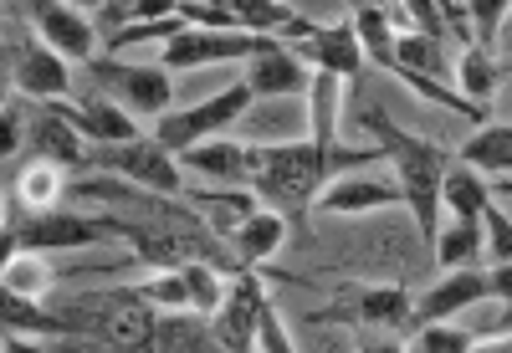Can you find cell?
Here are the masks:
<instances>
[{
	"label": "cell",
	"mask_w": 512,
	"mask_h": 353,
	"mask_svg": "<svg viewBox=\"0 0 512 353\" xmlns=\"http://www.w3.org/2000/svg\"><path fill=\"white\" fill-rule=\"evenodd\" d=\"M16 195H21V205H31V210H47V205L62 195V164H52V159L26 164L21 180H16Z\"/></svg>",
	"instance_id": "21"
},
{
	"label": "cell",
	"mask_w": 512,
	"mask_h": 353,
	"mask_svg": "<svg viewBox=\"0 0 512 353\" xmlns=\"http://www.w3.org/2000/svg\"><path fill=\"white\" fill-rule=\"evenodd\" d=\"M282 236H287V231H282V220L256 210L246 226L236 231V251H241V261H267V256L282 246Z\"/></svg>",
	"instance_id": "22"
},
{
	"label": "cell",
	"mask_w": 512,
	"mask_h": 353,
	"mask_svg": "<svg viewBox=\"0 0 512 353\" xmlns=\"http://www.w3.org/2000/svg\"><path fill=\"white\" fill-rule=\"evenodd\" d=\"M390 67H400V72H415V77H425V72H441V47H436V36H400L395 41V62Z\"/></svg>",
	"instance_id": "27"
},
{
	"label": "cell",
	"mask_w": 512,
	"mask_h": 353,
	"mask_svg": "<svg viewBox=\"0 0 512 353\" xmlns=\"http://www.w3.org/2000/svg\"><path fill=\"white\" fill-rule=\"evenodd\" d=\"M344 302L354 307V318H369V323H405V318H410V297H405L400 287L344 292Z\"/></svg>",
	"instance_id": "18"
},
{
	"label": "cell",
	"mask_w": 512,
	"mask_h": 353,
	"mask_svg": "<svg viewBox=\"0 0 512 353\" xmlns=\"http://www.w3.org/2000/svg\"><path fill=\"white\" fill-rule=\"evenodd\" d=\"M369 134L379 139V149L395 159V169H400V195H405V205L415 210V220H420V231L425 236H436V215H441V185H446V169H441V149H431L425 139H415V134H405V128H395L384 113H364L359 118Z\"/></svg>",
	"instance_id": "2"
},
{
	"label": "cell",
	"mask_w": 512,
	"mask_h": 353,
	"mask_svg": "<svg viewBox=\"0 0 512 353\" xmlns=\"http://www.w3.org/2000/svg\"><path fill=\"white\" fill-rule=\"evenodd\" d=\"M502 11H507V6H497V0H492V6H472V16L482 21V41H487V47H492V36H497V21H502Z\"/></svg>",
	"instance_id": "36"
},
{
	"label": "cell",
	"mask_w": 512,
	"mask_h": 353,
	"mask_svg": "<svg viewBox=\"0 0 512 353\" xmlns=\"http://www.w3.org/2000/svg\"><path fill=\"white\" fill-rule=\"evenodd\" d=\"M180 16H185V21H200V26H241L231 6H185Z\"/></svg>",
	"instance_id": "34"
},
{
	"label": "cell",
	"mask_w": 512,
	"mask_h": 353,
	"mask_svg": "<svg viewBox=\"0 0 512 353\" xmlns=\"http://www.w3.org/2000/svg\"><path fill=\"white\" fill-rule=\"evenodd\" d=\"M477 226H482V220H456V226L441 236V251H436V256H441V267H461V261L477 251V241H482Z\"/></svg>",
	"instance_id": "29"
},
{
	"label": "cell",
	"mask_w": 512,
	"mask_h": 353,
	"mask_svg": "<svg viewBox=\"0 0 512 353\" xmlns=\"http://www.w3.org/2000/svg\"><path fill=\"white\" fill-rule=\"evenodd\" d=\"M466 164L512 174V128H482V134L466 144Z\"/></svg>",
	"instance_id": "25"
},
{
	"label": "cell",
	"mask_w": 512,
	"mask_h": 353,
	"mask_svg": "<svg viewBox=\"0 0 512 353\" xmlns=\"http://www.w3.org/2000/svg\"><path fill=\"white\" fill-rule=\"evenodd\" d=\"M16 82L36 98H57V93H67V67H62V57L52 47H26L21 67H16Z\"/></svg>",
	"instance_id": "15"
},
{
	"label": "cell",
	"mask_w": 512,
	"mask_h": 353,
	"mask_svg": "<svg viewBox=\"0 0 512 353\" xmlns=\"http://www.w3.org/2000/svg\"><path fill=\"white\" fill-rule=\"evenodd\" d=\"M461 87H466L472 103H482L492 93V62L482 52H472V47H466V57H461Z\"/></svg>",
	"instance_id": "30"
},
{
	"label": "cell",
	"mask_w": 512,
	"mask_h": 353,
	"mask_svg": "<svg viewBox=\"0 0 512 353\" xmlns=\"http://www.w3.org/2000/svg\"><path fill=\"white\" fill-rule=\"evenodd\" d=\"M195 205L210 215V226H216V231H231V236L256 215L251 195H195Z\"/></svg>",
	"instance_id": "26"
},
{
	"label": "cell",
	"mask_w": 512,
	"mask_h": 353,
	"mask_svg": "<svg viewBox=\"0 0 512 353\" xmlns=\"http://www.w3.org/2000/svg\"><path fill=\"white\" fill-rule=\"evenodd\" d=\"M6 353H47V348H36V343H21V338H11V343H6Z\"/></svg>",
	"instance_id": "38"
},
{
	"label": "cell",
	"mask_w": 512,
	"mask_h": 353,
	"mask_svg": "<svg viewBox=\"0 0 512 353\" xmlns=\"http://www.w3.org/2000/svg\"><path fill=\"white\" fill-rule=\"evenodd\" d=\"M185 164H195V169H205V174H221V180H256V149H246V144L190 149Z\"/></svg>",
	"instance_id": "17"
},
{
	"label": "cell",
	"mask_w": 512,
	"mask_h": 353,
	"mask_svg": "<svg viewBox=\"0 0 512 353\" xmlns=\"http://www.w3.org/2000/svg\"><path fill=\"white\" fill-rule=\"evenodd\" d=\"M251 93H303L308 87V72L297 67L282 47H272V52H262L256 57V67H251Z\"/></svg>",
	"instance_id": "16"
},
{
	"label": "cell",
	"mask_w": 512,
	"mask_h": 353,
	"mask_svg": "<svg viewBox=\"0 0 512 353\" xmlns=\"http://www.w3.org/2000/svg\"><path fill=\"white\" fill-rule=\"evenodd\" d=\"M180 31H185V16H180V21L169 16V21H149V26H134V31H118L113 47H134V41H149V36H169V41H175Z\"/></svg>",
	"instance_id": "32"
},
{
	"label": "cell",
	"mask_w": 512,
	"mask_h": 353,
	"mask_svg": "<svg viewBox=\"0 0 512 353\" xmlns=\"http://www.w3.org/2000/svg\"><path fill=\"white\" fill-rule=\"evenodd\" d=\"M487 195H492V185H482L472 169H451L446 185H441V200L456 210V220H482L487 215Z\"/></svg>",
	"instance_id": "20"
},
{
	"label": "cell",
	"mask_w": 512,
	"mask_h": 353,
	"mask_svg": "<svg viewBox=\"0 0 512 353\" xmlns=\"http://www.w3.org/2000/svg\"><path fill=\"white\" fill-rule=\"evenodd\" d=\"M108 231L128 236L134 241V251L144 261H154V267H190V261H210V267H221L226 251L205 236V226H118V220H108Z\"/></svg>",
	"instance_id": "4"
},
{
	"label": "cell",
	"mask_w": 512,
	"mask_h": 353,
	"mask_svg": "<svg viewBox=\"0 0 512 353\" xmlns=\"http://www.w3.org/2000/svg\"><path fill=\"white\" fill-rule=\"evenodd\" d=\"M67 328L93 333L98 343H108L113 353H144L159 343V318L149 313V302H139L134 292L118 297H88L72 307V318H62Z\"/></svg>",
	"instance_id": "3"
},
{
	"label": "cell",
	"mask_w": 512,
	"mask_h": 353,
	"mask_svg": "<svg viewBox=\"0 0 512 353\" xmlns=\"http://www.w3.org/2000/svg\"><path fill=\"white\" fill-rule=\"evenodd\" d=\"M52 113L67 118L77 134H93L103 144H134V123H128L118 108H108V103H57Z\"/></svg>",
	"instance_id": "13"
},
{
	"label": "cell",
	"mask_w": 512,
	"mask_h": 353,
	"mask_svg": "<svg viewBox=\"0 0 512 353\" xmlns=\"http://www.w3.org/2000/svg\"><path fill=\"white\" fill-rule=\"evenodd\" d=\"M487 226H492V256H497V267H507V261H512V220L487 205Z\"/></svg>",
	"instance_id": "33"
},
{
	"label": "cell",
	"mask_w": 512,
	"mask_h": 353,
	"mask_svg": "<svg viewBox=\"0 0 512 353\" xmlns=\"http://www.w3.org/2000/svg\"><path fill=\"white\" fill-rule=\"evenodd\" d=\"M420 353H472V338L456 333V328H441V323H425Z\"/></svg>",
	"instance_id": "31"
},
{
	"label": "cell",
	"mask_w": 512,
	"mask_h": 353,
	"mask_svg": "<svg viewBox=\"0 0 512 353\" xmlns=\"http://www.w3.org/2000/svg\"><path fill=\"white\" fill-rule=\"evenodd\" d=\"M354 31H359V41H364V47L384 62V67H390L395 62V41H390V16H384L379 6H359L354 11Z\"/></svg>",
	"instance_id": "28"
},
{
	"label": "cell",
	"mask_w": 512,
	"mask_h": 353,
	"mask_svg": "<svg viewBox=\"0 0 512 353\" xmlns=\"http://www.w3.org/2000/svg\"><path fill=\"white\" fill-rule=\"evenodd\" d=\"M103 164L128 174V180L149 185V190H164V195L180 190V169H175V159H169V149H159V144H139V139L113 144V149H103Z\"/></svg>",
	"instance_id": "7"
},
{
	"label": "cell",
	"mask_w": 512,
	"mask_h": 353,
	"mask_svg": "<svg viewBox=\"0 0 512 353\" xmlns=\"http://www.w3.org/2000/svg\"><path fill=\"white\" fill-rule=\"evenodd\" d=\"M303 57H313L328 77H354L359 72V31L354 26H323L313 36H303Z\"/></svg>",
	"instance_id": "11"
},
{
	"label": "cell",
	"mask_w": 512,
	"mask_h": 353,
	"mask_svg": "<svg viewBox=\"0 0 512 353\" xmlns=\"http://www.w3.org/2000/svg\"><path fill=\"white\" fill-rule=\"evenodd\" d=\"M384 149H354V154H328L323 144H277V149H256V195L277 210H308L313 190L344 164H369Z\"/></svg>",
	"instance_id": "1"
},
{
	"label": "cell",
	"mask_w": 512,
	"mask_h": 353,
	"mask_svg": "<svg viewBox=\"0 0 512 353\" xmlns=\"http://www.w3.org/2000/svg\"><path fill=\"white\" fill-rule=\"evenodd\" d=\"M256 338H262V348H267V353H292V348H287V338H282V328H277L272 302L262 307V328H256Z\"/></svg>",
	"instance_id": "35"
},
{
	"label": "cell",
	"mask_w": 512,
	"mask_h": 353,
	"mask_svg": "<svg viewBox=\"0 0 512 353\" xmlns=\"http://www.w3.org/2000/svg\"><path fill=\"white\" fill-rule=\"evenodd\" d=\"M31 144H36V154H41V159H52V164H82V144H77V128H72L67 118H57V113H47V118L36 123Z\"/></svg>",
	"instance_id": "19"
},
{
	"label": "cell",
	"mask_w": 512,
	"mask_h": 353,
	"mask_svg": "<svg viewBox=\"0 0 512 353\" xmlns=\"http://www.w3.org/2000/svg\"><path fill=\"white\" fill-rule=\"evenodd\" d=\"M262 307H267V297L251 277H241L231 287L226 307L216 313V338L226 343V353H251V338H256V328H262Z\"/></svg>",
	"instance_id": "8"
},
{
	"label": "cell",
	"mask_w": 512,
	"mask_h": 353,
	"mask_svg": "<svg viewBox=\"0 0 512 353\" xmlns=\"http://www.w3.org/2000/svg\"><path fill=\"white\" fill-rule=\"evenodd\" d=\"M108 236V220H77V215H62V220H31L21 226L6 246L16 251H36V246H82V241H98Z\"/></svg>",
	"instance_id": "10"
},
{
	"label": "cell",
	"mask_w": 512,
	"mask_h": 353,
	"mask_svg": "<svg viewBox=\"0 0 512 353\" xmlns=\"http://www.w3.org/2000/svg\"><path fill=\"white\" fill-rule=\"evenodd\" d=\"M487 292H492V277H477V272H451L436 292H425V297H420V318H425V323H441V318L461 313V307L482 302Z\"/></svg>",
	"instance_id": "12"
},
{
	"label": "cell",
	"mask_w": 512,
	"mask_h": 353,
	"mask_svg": "<svg viewBox=\"0 0 512 353\" xmlns=\"http://www.w3.org/2000/svg\"><path fill=\"white\" fill-rule=\"evenodd\" d=\"M47 287H52V267L36 251H21V256L6 261V292H16V297L31 302V297H41Z\"/></svg>",
	"instance_id": "23"
},
{
	"label": "cell",
	"mask_w": 512,
	"mask_h": 353,
	"mask_svg": "<svg viewBox=\"0 0 512 353\" xmlns=\"http://www.w3.org/2000/svg\"><path fill=\"white\" fill-rule=\"evenodd\" d=\"M364 353H405V348H400V343H369Z\"/></svg>",
	"instance_id": "40"
},
{
	"label": "cell",
	"mask_w": 512,
	"mask_h": 353,
	"mask_svg": "<svg viewBox=\"0 0 512 353\" xmlns=\"http://www.w3.org/2000/svg\"><path fill=\"white\" fill-rule=\"evenodd\" d=\"M98 82L118 87V93L128 98V108H144V113H159L169 103V77L159 67H118V62H98L93 67Z\"/></svg>",
	"instance_id": "9"
},
{
	"label": "cell",
	"mask_w": 512,
	"mask_h": 353,
	"mask_svg": "<svg viewBox=\"0 0 512 353\" xmlns=\"http://www.w3.org/2000/svg\"><path fill=\"white\" fill-rule=\"evenodd\" d=\"M472 353H512V338H497V343H487V348H472Z\"/></svg>",
	"instance_id": "39"
},
{
	"label": "cell",
	"mask_w": 512,
	"mask_h": 353,
	"mask_svg": "<svg viewBox=\"0 0 512 353\" xmlns=\"http://www.w3.org/2000/svg\"><path fill=\"white\" fill-rule=\"evenodd\" d=\"M246 103H251V87L236 82V87H226L221 98H210V103H200V108H185V113H175V118H164V123H159V134H154V144L169 149V154H190L205 134L226 128Z\"/></svg>",
	"instance_id": "5"
},
{
	"label": "cell",
	"mask_w": 512,
	"mask_h": 353,
	"mask_svg": "<svg viewBox=\"0 0 512 353\" xmlns=\"http://www.w3.org/2000/svg\"><path fill=\"white\" fill-rule=\"evenodd\" d=\"M492 292H497V297H512V261L492 272Z\"/></svg>",
	"instance_id": "37"
},
{
	"label": "cell",
	"mask_w": 512,
	"mask_h": 353,
	"mask_svg": "<svg viewBox=\"0 0 512 353\" xmlns=\"http://www.w3.org/2000/svg\"><path fill=\"white\" fill-rule=\"evenodd\" d=\"M36 21H41V36L52 41L57 57H93V26L72 6H36Z\"/></svg>",
	"instance_id": "14"
},
{
	"label": "cell",
	"mask_w": 512,
	"mask_h": 353,
	"mask_svg": "<svg viewBox=\"0 0 512 353\" xmlns=\"http://www.w3.org/2000/svg\"><path fill=\"white\" fill-rule=\"evenodd\" d=\"M272 36H246V31H180L164 47V67H200V62H221V57H262L272 52Z\"/></svg>",
	"instance_id": "6"
},
{
	"label": "cell",
	"mask_w": 512,
	"mask_h": 353,
	"mask_svg": "<svg viewBox=\"0 0 512 353\" xmlns=\"http://www.w3.org/2000/svg\"><path fill=\"white\" fill-rule=\"evenodd\" d=\"M395 200H405L400 185L359 180V185H338L333 195H323V210H369V205H395Z\"/></svg>",
	"instance_id": "24"
}]
</instances>
